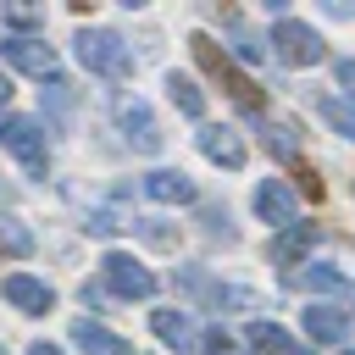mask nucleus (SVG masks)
Here are the masks:
<instances>
[{"label": "nucleus", "mask_w": 355, "mask_h": 355, "mask_svg": "<svg viewBox=\"0 0 355 355\" xmlns=\"http://www.w3.org/2000/svg\"><path fill=\"white\" fill-rule=\"evenodd\" d=\"M189 50H194V61H200V67H205L222 89H227V100H233L244 116H266V94H261V89H255V83L233 67V55H227L211 33H189Z\"/></svg>", "instance_id": "f257e3e1"}, {"label": "nucleus", "mask_w": 355, "mask_h": 355, "mask_svg": "<svg viewBox=\"0 0 355 355\" xmlns=\"http://www.w3.org/2000/svg\"><path fill=\"white\" fill-rule=\"evenodd\" d=\"M78 61L89 67V72H100V78H133V50L122 44V33H111V28H83L78 33Z\"/></svg>", "instance_id": "f03ea898"}, {"label": "nucleus", "mask_w": 355, "mask_h": 355, "mask_svg": "<svg viewBox=\"0 0 355 355\" xmlns=\"http://www.w3.org/2000/svg\"><path fill=\"white\" fill-rule=\"evenodd\" d=\"M266 44H272V55H277L283 67H316V61L327 55L322 33H316V28H305V22H294V17H277Z\"/></svg>", "instance_id": "7ed1b4c3"}, {"label": "nucleus", "mask_w": 355, "mask_h": 355, "mask_svg": "<svg viewBox=\"0 0 355 355\" xmlns=\"http://www.w3.org/2000/svg\"><path fill=\"white\" fill-rule=\"evenodd\" d=\"M0 144L33 172V178H44V161H50V150H44V128L33 122V116H0Z\"/></svg>", "instance_id": "20e7f679"}, {"label": "nucleus", "mask_w": 355, "mask_h": 355, "mask_svg": "<svg viewBox=\"0 0 355 355\" xmlns=\"http://www.w3.org/2000/svg\"><path fill=\"white\" fill-rule=\"evenodd\" d=\"M100 277H105V288H111V294H122V300H150V294H155V277H150V266H139L128 250H105V261H100Z\"/></svg>", "instance_id": "39448f33"}, {"label": "nucleus", "mask_w": 355, "mask_h": 355, "mask_svg": "<svg viewBox=\"0 0 355 355\" xmlns=\"http://www.w3.org/2000/svg\"><path fill=\"white\" fill-rule=\"evenodd\" d=\"M0 55H6L17 72H28V78H50V83H55V50H50L44 39L11 33V39H0Z\"/></svg>", "instance_id": "423d86ee"}, {"label": "nucleus", "mask_w": 355, "mask_h": 355, "mask_svg": "<svg viewBox=\"0 0 355 355\" xmlns=\"http://www.w3.org/2000/svg\"><path fill=\"white\" fill-rule=\"evenodd\" d=\"M116 122H122V133H128V144H133L139 155H155V150L166 144V133L155 128V116H150V105H144L139 94H128V100L116 105Z\"/></svg>", "instance_id": "0eeeda50"}, {"label": "nucleus", "mask_w": 355, "mask_h": 355, "mask_svg": "<svg viewBox=\"0 0 355 355\" xmlns=\"http://www.w3.org/2000/svg\"><path fill=\"white\" fill-rule=\"evenodd\" d=\"M144 194H150L155 205H194V200H200L194 178H189V172H178V166H155V172L144 178Z\"/></svg>", "instance_id": "6e6552de"}, {"label": "nucleus", "mask_w": 355, "mask_h": 355, "mask_svg": "<svg viewBox=\"0 0 355 355\" xmlns=\"http://www.w3.org/2000/svg\"><path fill=\"white\" fill-rule=\"evenodd\" d=\"M0 294L22 311V316H44L50 305H55V294H50V283H39V277H28V272H11L6 283H0Z\"/></svg>", "instance_id": "1a4fd4ad"}, {"label": "nucleus", "mask_w": 355, "mask_h": 355, "mask_svg": "<svg viewBox=\"0 0 355 355\" xmlns=\"http://www.w3.org/2000/svg\"><path fill=\"white\" fill-rule=\"evenodd\" d=\"M200 150H205V161H216V166H227V172L244 166V139H239L233 128L205 122V128H200Z\"/></svg>", "instance_id": "9d476101"}, {"label": "nucleus", "mask_w": 355, "mask_h": 355, "mask_svg": "<svg viewBox=\"0 0 355 355\" xmlns=\"http://www.w3.org/2000/svg\"><path fill=\"white\" fill-rule=\"evenodd\" d=\"M255 216H261V222H272L277 233L300 222V216H294V194H288V189H283L277 178H266V183L255 189Z\"/></svg>", "instance_id": "9b49d317"}, {"label": "nucleus", "mask_w": 355, "mask_h": 355, "mask_svg": "<svg viewBox=\"0 0 355 355\" xmlns=\"http://www.w3.org/2000/svg\"><path fill=\"white\" fill-rule=\"evenodd\" d=\"M183 288H189V294H200V300H211V305H244V311H255V305H261L250 288H227V283H211V277H205V272H194V266L183 272Z\"/></svg>", "instance_id": "f8f14e48"}, {"label": "nucleus", "mask_w": 355, "mask_h": 355, "mask_svg": "<svg viewBox=\"0 0 355 355\" xmlns=\"http://www.w3.org/2000/svg\"><path fill=\"white\" fill-rule=\"evenodd\" d=\"M72 338H78V349H89V355H139L133 344H122L111 327H100V322H89V316L72 322Z\"/></svg>", "instance_id": "ddd939ff"}, {"label": "nucleus", "mask_w": 355, "mask_h": 355, "mask_svg": "<svg viewBox=\"0 0 355 355\" xmlns=\"http://www.w3.org/2000/svg\"><path fill=\"white\" fill-rule=\"evenodd\" d=\"M311 244H316V222H294V227H283V233L272 239V261H277V266H294V261L311 255Z\"/></svg>", "instance_id": "4468645a"}, {"label": "nucleus", "mask_w": 355, "mask_h": 355, "mask_svg": "<svg viewBox=\"0 0 355 355\" xmlns=\"http://www.w3.org/2000/svg\"><path fill=\"white\" fill-rule=\"evenodd\" d=\"M349 333V316L344 311H333V305H311L305 311V338L311 344H338Z\"/></svg>", "instance_id": "2eb2a0df"}, {"label": "nucleus", "mask_w": 355, "mask_h": 355, "mask_svg": "<svg viewBox=\"0 0 355 355\" xmlns=\"http://www.w3.org/2000/svg\"><path fill=\"white\" fill-rule=\"evenodd\" d=\"M150 327H155V338H161V344H172L178 355L194 344V327H189V316H183V311H150Z\"/></svg>", "instance_id": "dca6fc26"}, {"label": "nucleus", "mask_w": 355, "mask_h": 355, "mask_svg": "<svg viewBox=\"0 0 355 355\" xmlns=\"http://www.w3.org/2000/svg\"><path fill=\"white\" fill-rule=\"evenodd\" d=\"M244 338H250V349H255V355H300V344H294L277 322H250V333H244Z\"/></svg>", "instance_id": "f3484780"}, {"label": "nucleus", "mask_w": 355, "mask_h": 355, "mask_svg": "<svg viewBox=\"0 0 355 355\" xmlns=\"http://www.w3.org/2000/svg\"><path fill=\"white\" fill-rule=\"evenodd\" d=\"M166 94H172V105H178L183 116H205V89H200L189 72H166Z\"/></svg>", "instance_id": "a211bd4d"}, {"label": "nucleus", "mask_w": 355, "mask_h": 355, "mask_svg": "<svg viewBox=\"0 0 355 355\" xmlns=\"http://www.w3.org/2000/svg\"><path fill=\"white\" fill-rule=\"evenodd\" d=\"M294 283L311 288V294H344V288H349V277H344L338 266H305V272H294Z\"/></svg>", "instance_id": "6ab92c4d"}, {"label": "nucleus", "mask_w": 355, "mask_h": 355, "mask_svg": "<svg viewBox=\"0 0 355 355\" xmlns=\"http://www.w3.org/2000/svg\"><path fill=\"white\" fill-rule=\"evenodd\" d=\"M266 150H272L277 161H300V133H294L288 122H272V128H266Z\"/></svg>", "instance_id": "aec40b11"}, {"label": "nucleus", "mask_w": 355, "mask_h": 355, "mask_svg": "<svg viewBox=\"0 0 355 355\" xmlns=\"http://www.w3.org/2000/svg\"><path fill=\"white\" fill-rule=\"evenodd\" d=\"M0 250H6V255H33V233H28L17 216H0Z\"/></svg>", "instance_id": "412c9836"}, {"label": "nucleus", "mask_w": 355, "mask_h": 355, "mask_svg": "<svg viewBox=\"0 0 355 355\" xmlns=\"http://www.w3.org/2000/svg\"><path fill=\"white\" fill-rule=\"evenodd\" d=\"M316 111H322V122H327V128H338L344 139H355V100H322Z\"/></svg>", "instance_id": "4be33fe9"}, {"label": "nucleus", "mask_w": 355, "mask_h": 355, "mask_svg": "<svg viewBox=\"0 0 355 355\" xmlns=\"http://www.w3.org/2000/svg\"><path fill=\"white\" fill-rule=\"evenodd\" d=\"M6 22L11 28H44V11L39 6H6Z\"/></svg>", "instance_id": "5701e85b"}, {"label": "nucleus", "mask_w": 355, "mask_h": 355, "mask_svg": "<svg viewBox=\"0 0 355 355\" xmlns=\"http://www.w3.org/2000/svg\"><path fill=\"white\" fill-rule=\"evenodd\" d=\"M233 39H239V55H244V61H261V55L272 50V44H261V39H255L250 28H239V22H233Z\"/></svg>", "instance_id": "b1692460"}, {"label": "nucleus", "mask_w": 355, "mask_h": 355, "mask_svg": "<svg viewBox=\"0 0 355 355\" xmlns=\"http://www.w3.org/2000/svg\"><path fill=\"white\" fill-rule=\"evenodd\" d=\"M333 72H338V83L355 94V55H344V61H333Z\"/></svg>", "instance_id": "393cba45"}, {"label": "nucleus", "mask_w": 355, "mask_h": 355, "mask_svg": "<svg viewBox=\"0 0 355 355\" xmlns=\"http://www.w3.org/2000/svg\"><path fill=\"white\" fill-rule=\"evenodd\" d=\"M28 355H61V349H55V344H33Z\"/></svg>", "instance_id": "a878e982"}, {"label": "nucleus", "mask_w": 355, "mask_h": 355, "mask_svg": "<svg viewBox=\"0 0 355 355\" xmlns=\"http://www.w3.org/2000/svg\"><path fill=\"white\" fill-rule=\"evenodd\" d=\"M6 100H11V78L0 72V105H6Z\"/></svg>", "instance_id": "bb28decb"}, {"label": "nucleus", "mask_w": 355, "mask_h": 355, "mask_svg": "<svg viewBox=\"0 0 355 355\" xmlns=\"http://www.w3.org/2000/svg\"><path fill=\"white\" fill-rule=\"evenodd\" d=\"M349 355H355V349H349Z\"/></svg>", "instance_id": "cd10ccee"}]
</instances>
